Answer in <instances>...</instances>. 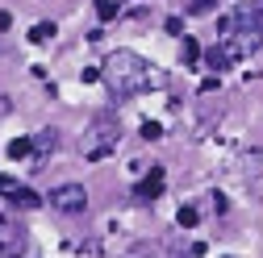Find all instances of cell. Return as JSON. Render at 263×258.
<instances>
[{"instance_id": "cell-1", "label": "cell", "mask_w": 263, "mask_h": 258, "mask_svg": "<svg viewBox=\"0 0 263 258\" xmlns=\"http://www.w3.org/2000/svg\"><path fill=\"white\" fill-rule=\"evenodd\" d=\"M101 83L109 88L113 100H134L142 92H159L167 83V75L134 50H109L105 62H101Z\"/></svg>"}, {"instance_id": "cell-2", "label": "cell", "mask_w": 263, "mask_h": 258, "mask_svg": "<svg viewBox=\"0 0 263 258\" xmlns=\"http://www.w3.org/2000/svg\"><path fill=\"white\" fill-rule=\"evenodd\" d=\"M117 146H121V121L113 113H96L80 134V154L88 163H101V158L117 154Z\"/></svg>"}, {"instance_id": "cell-3", "label": "cell", "mask_w": 263, "mask_h": 258, "mask_svg": "<svg viewBox=\"0 0 263 258\" xmlns=\"http://www.w3.org/2000/svg\"><path fill=\"white\" fill-rule=\"evenodd\" d=\"M50 208L63 212V217L84 212V208H88V191H84V183H59V187L50 191Z\"/></svg>"}, {"instance_id": "cell-4", "label": "cell", "mask_w": 263, "mask_h": 258, "mask_svg": "<svg viewBox=\"0 0 263 258\" xmlns=\"http://www.w3.org/2000/svg\"><path fill=\"white\" fill-rule=\"evenodd\" d=\"M0 196H9V204L21 208V212L42 208V196H38V191H29L25 183H17V179H0Z\"/></svg>"}, {"instance_id": "cell-5", "label": "cell", "mask_w": 263, "mask_h": 258, "mask_svg": "<svg viewBox=\"0 0 263 258\" xmlns=\"http://www.w3.org/2000/svg\"><path fill=\"white\" fill-rule=\"evenodd\" d=\"M21 250H25V233L0 217V258H21Z\"/></svg>"}, {"instance_id": "cell-6", "label": "cell", "mask_w": 263, "mask_h": 258, "mask_svg": "<svg viewBox=\"0 0 263 258\" xmlns=\"http://www.w3.org/2000/svg\"><path fill=\"white\" fill-rule=\"evenodd\" d=\"M163 187H167L163 167H151L146 179H138V187H134V200H155V196H163Z\"/></svg>"}, {"instance_id": "cell-7", "label": "cell", "mask_w": 263, "mask_h": 258, "mask_svg": "<svg viewBox=\"0 0 263 258\" xmlns=\"http://www.w3.org/2000/svg\"><path fill=\"white\" fill-rule=\"evenodd\" d=\"M54 142H59V134H54V129H46V134H38V138H34V154H38V158L54 154Z\"/></svg>"}, {"instance_id": "cell-8", "label": "cell", "mask_w": 263, "mask_h": 258, "mask_svg": "<svg viewBox=\"0 0 263 258\" xmlns=\"http://www.w3.org/2000/svg\"><path fill=\"white\" fill-rule=\"evenodd\" d=\"M54 38V21H38L34 29H29V42H34V46H46Z\"/></svg>"}, {"instance_id": "cell-9", "label": "cell", "mask_w": 263, "mask_h": 258, "mask_svg": "<svg viewBox=\"0 0 263 258\" xmlns=\"http://www.w3.org/2000/svg\"><path fill=\"white\" fill-rule=\"evenodd\" d=\"M25 154H34V138H17V142H9V158H25Z\"/></svg>"}, {"instance_id": "cell-10", "label": "cell", "mask_w": 263, "mask_h": 258, "mask_svg": "<svg viewBox=\"0 0 263 258\" xmlns=\"http://www.w3.org/2000/svg\"><path fill=\"white\" fill-rule=\"evenodd\" d=\"M96 13H101V21H113L117 17V0H96Z\"/></svg>"}, {"instance_id": "cell-11", "label": "cell", "mask_w": 263, "mask_h": 258, "mask_svg": "<svg viewBox=\"0 0 263 258\" xmlns=\"http://www.w3.org/2000/svg\"><path fill=\"white\" fill-rule=\"evenodd\" d=\"M176 221L184 225V229H192V225L201 221V212H196V208H180V212H176Z\"/></svg>"}, {"instance_id": "cell-12", "label": "cell", "mask_w": 263, "mask_h": 258, "mask_svg": "<svg viewBox=\"0 0 263 258\" xmlns=\"http://www.w3.org/2000/svg\"><path fill=\"white\" fill-rule=\"evenodd\" d=\"M184 5H188V13H209L217 0H184Z\"/></svg>"}, {"instance_id": "cell-13", "label": "cell", "mask_w": 263, "mask_h": 258, "mask_svg": "<svg viewBox=\"0 0 263 258\" xmlns=\"http://www.w3.org/2000/svg\"><path fill=\"white\" fill-rule=\"evenodd\" d=\"M196 58H201V46H196L192 38H184V62H196Z\"/></svg>"}, {"instance_id": "cell-14", "label": "cell", "mask_w": 263, "mask_h": 258, "mask_svg": "<svg viewBox=\"0 0 263 258\" xmlns=\"http://www.w3.org/2000/svg\"><path fill=\"white\" fill-rule=\"evenodd\" d=\"M251 5H255V13H259V17H263V0H251Z\"/></svg>"}]
</instances>
